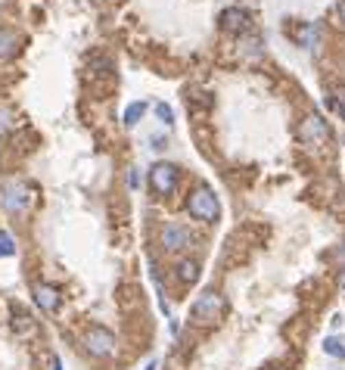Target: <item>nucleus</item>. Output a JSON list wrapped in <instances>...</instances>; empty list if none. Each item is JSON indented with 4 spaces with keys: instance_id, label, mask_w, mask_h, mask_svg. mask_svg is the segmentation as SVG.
Segmentation results:
<instances>
[{
    "instance_id": "f257e3e1",
    "label": "nucleus",
    "mask_w": 345,
    "mask_h": 370,
    "mask_svg": "<svg viewBox=\"0 0 345 370\" xmlns=\"http://www.w3.org/2000/svg\"><path fill=\"white\" fill-rule=\"evenodd\" d=\"M224 314V296L215 290H205L203 296L193 302V321L203 323V327H212V323H218Z\"/></svg>"
},
{
    "instance_id": "f03ea898",
    "label": "nucleus",
    "mask_w": 345,
    "mask_h": 370,
    "mask_svg": "<svg viewBox=\"0 0 345 370\" xmlns=\"http://www.w3.org/2000/svg\"><path fill=\"white\" fill-rule=\"evenodd\" d=\"M28 202H31V190H28V184L10 177V181L3 184V209H7L10 215H19V212L28 209Z\"/></svg>"
},
{
    "instance_id": "7ed1b4c3",
    "label": "nucleus",
    "mask_w": 345,
    "mask_h": 370,
    "mask_svg": "<svg viewBox=\"0 0 345 370\" xmlns=\"http://www.w3.org/2000/svg\"><path fill=\"white\" fill-rule=\"evenodd\" d=\"M84 349L90 352L94 358H112L115 355V336L112 330H106V327H90L88 333H84Z\"/></svg>"
},
{
    "instance_id": "20e7f679",
    "label": "nucleus",
    "mask_w": 345,
    "mask_h": 370,
    "mask_svg": "<svg viewBox=\"0 0 345 370\" xmlns=\"http://www.w3.org/2000/svg\"><path fill=\"white\" fill-rule=\"evenodd\" d=\"M187 209H190V215L199 218V221H215L218 212H221V209H218V196L212 193L209 187H199L196 193L190 196V206H187Z\"/></svg>"
},
{
    "instance_id": "39448f33",
    "label": "nucleus",
    "mask_w": 345,
    "mask_h": 370,
    "mask_svg": "<svg viewBox=\"0 0 345 370\" xmlns=\"http://www.w3.org/2000/svg\"><path fill=\"white\" fill-rule=\"evenodd\" d=\"M149 184H153V190H156L159 196H171L177 187V169L168 165V162H156L153 171H149Z\"/></svg>"
},
{
    "instance_id": "423d86ee",
    "label": "nucleus",
    "mask_w": 345,
    "mask_h": 370,
    "mask_svg": "<svg viewBox=\"0 0 345 370\" xmlns=\"http://www.w3.org/2000/svg\"><path fill=\"white\" fill-rule=\"evenodd\" d=\"M298 137H302V143H308V147H320V143H327V137H330V128H327V121L320 119V115H308V119L302 121V128H298Z\"/></svg>"
},
{
    "instance_id": "0eeeda50",
    "label": "nucleus",
    "mask_w": 345,
    "mask_h": 370,
    "mask_svg": "<svg viewBox=\"0 0 345 370\" xmlns=\"http://www.w3.org/2000/svg\"><path fill=\"white\" fill-rule=\"evenodd\" d=\"M190 230L183 227V224H177V221H171V224H165V230H162V246H165V252H181V249H187L190 246Z\"/></svg>"
},
{
    "instance_id": "6e6552de",
    "label": "nucleus",
    "mask_w": 345,
    "mask_h": 370,
    "mask_svg": "<svg viewBox=\"0 0 345 370\" xmlns=\"http://www.w3.org/2000/svg\"><path fill=\"white\" fill-rule=\"evenodd\" d=\"M34 302H38L41 311L53 314V311L62 305V293L56 290V286H50V283H38V286H34Z\"/></svg>"
},
{
    "instance_id": "1a4fd4ad",
    "label": "nucleus",
    "mask_w": 345,
    "mask_h": 370,
    "mask_svg": "<svg viewBox=\"0 0 345 370\" xmlns=\"http://www.w3.org/2000/svg\"><path fill=\"white\" fill-rule=\"evenodd\" d=\"M221 28L230 34H243L246 28H249V13H243V10H224L221 13Z\"/></svg>"
},
{
    "instance_id": "9d476101",
    "label": "nucleus",
    "mask_w": 345,
    "mask_h": 370,
    "mask_svg": "<svg viewBox=\"0 0 345 370\" xmlns=\"http://www.w3.org/2000/svg\"><path fill=\"white\" fill-rule=\"evenodd\" d=\"M19 50V34L10 32V28H0V60H7Z\"/></svg>"
},
{
    "instance_id": "9b49d317",
    "label": "nucleus",
    "mask_w": 345,
    "mask_h": 370,
    "mask_svg": "<svg viewBox=\"0 0 345 370\" xmlns=\"http://www.w3.org/2000/svg\"><path fill=\"white\" fill-rule=\"evenodd\" d=\"M199 271H203V268H199V262H190V258L177 264V277H181V283H196L199 280Z\"/></svg>"
},
{
    "instance_id": "f8f14e48",
    "label": "nucleus",
    "mask_w": 345,
    "mask_h": 370,
    "mask_svg": "<svg viewBox=\"0 0 345 370\" xmlns=\"http://www.w3.org/2000/svg\"><path fill=\"white\" fill-rule=\"evenodd\" d=\"M143 112H146V103H131L128 109H125V125H137V121L143 119Z\"/></svg>"
},
{
    "instance_id": "ddd939ff",
    "label": "nucleus",
    "mask_w": 345,
    "mask_h": 370,
    "mask_svg": "<svg viewBox=\"0 0 345 370\" xmlns=\"http://www.w3.org/2000/svg\"><path fill=\"white\" fill-rule=\"evenodd\" d=\"M7 256H16V240L7 230H0V258H7Z\"/></svg>"
},
{
    "instance_id": "4468645a",
    "label": "nucleus",
    "mask_w": 345,
    "mask_h": 370,
    "mask_svg": "<svg viewBox=\"0 0 345 370\" xmlns=\"http://www.w3.org/2000/svg\"><path fill=\"white\" fill-rule=\"evenodd\" d=\"M324 349L330 352V355H336V358H345V349H342V343H339V339H327Z\"/></svg>"
},
{
    "instance_id": "2eb2a0df",
    "label": "nucleus",
    "mask_w": 345,
    "mask_h": 370,
    "mask_svg": "<svg viewBox=\"0 0 345 370\" xmlns=\"http://www.w3.org/2000/svg\"><path fill=\"white\" fill-rule=\"evenodd\" d=\"M156 112H159V119H162V121H165V125H168V121H171V119H175V115H171V109H168V106H165V103H159V106H156Z\"/></svg>"
},
{
    "instance_id": "dca6fc26",
    "label": "nucleus",
    "mask_w": 345,
    "mask_h": 370,
    "mask_svg": "<svg viewBox=\"0 0 345 370\" xmlns=\"http://www.w3.org/2000/svg\"><path fill=\"white\" fill-rule=\"evenodd\" d=\"M336 19H339V28H342V32H345V0H342V3H339V10H336Z\"/></svg>"
},
{
    "instance_id": "f3484780",
    "label": "nucleus",
    "mask_w": 345,
    "mask_h": 370,
    "mask_svg": "<svg viewBox=\"0 0 345 370\" xmlns=\"http://www.w3.org/2000/svg\"><path fill=\"white\" fill-rule=\"evenodd\" d=\"M339 112H342V119H345V97L339 100Z\"/></svg>"
},
{
    "instance_id": "a211bd4d",
    "label": "nucleus",
    "mask_w": 345,
    "mask_h": 370,
    "mask_svg": "<svg viewBox=\"0 0 345 370\" xmlns=\"http://www.w3.org/2000/svg\"><path fill=\"white\" fill-rule=\"evenodd\" d=\"M146 370H159V364H156V361H153V364H146Z\"/></svg>"
},
{
    "instance_id": "6ab92c4d",
    "label": "nucleus",
    "mask_w": 345,
    "mask_h": 370,
    "mask_svg": "<svg viewBox=\"0 0 345 370\" xmlns=\"http://www.w3.org/2000/svg\"><path fill=\"white\" fill-rule=\"evenodd\" d=\"M53 370H60V358H53Z\"/></svg>"
}]
</instances>
